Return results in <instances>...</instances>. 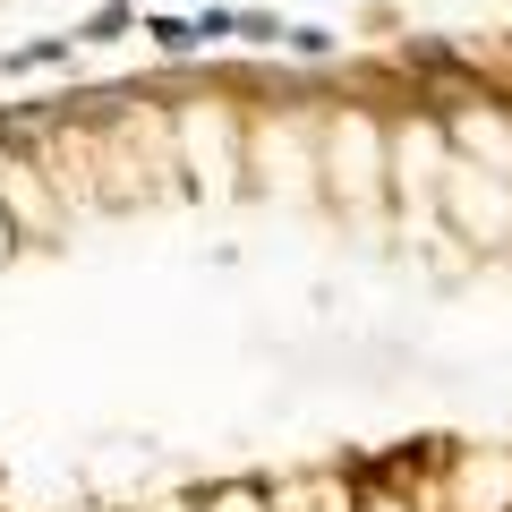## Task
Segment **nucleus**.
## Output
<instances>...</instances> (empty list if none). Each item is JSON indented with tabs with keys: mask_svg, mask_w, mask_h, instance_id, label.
Returning <instances> with one entry per match:
<instances>
[{
	"mask_svg": "<svg viewBox=\"0 0 512 512\" xmlns=\"http://www.w3.org/2000/svg\"><path fill=\"white\" fill-rule=\"evenodd\" d=\"M316 171H325V197L350 222L384 214V111L376 103H342L316 137Z\"/></svg>",
	"mask_w": 512,
	"mask_h": 512,
	"instance_id": "f257e3e1",
	"label": "nucleus"
},
{
	"mask_svg": "<svg viewBox=\"0 0 512 512\" xmlns=\"http://www.w3.org/2000/svg\"><path fill=\"white\" fill-rule=\"evenodd\" d=\"M444 163H453V146H444L436 111L410 103L402 120H384V205H402V222H419V231H444V222H436Z\"/></svg>",
	"mask_w": 512,
	"mask_h": 512,
	"instance_id": "f03ea898",
	"label": "nucleus"
},
{
	"mask_svg": "<svg viewBox=\"0 0 512 512\" xmlns=\"http://www.w3.org/2000/svg\"><path fill=\"white\" fill-rule=\"evenodd\" d=\"M436 222L461 231L470 248H512V188L453 154V163H444V188H436Z\"/></svg>",
	"mask_w": 512,
	"mask_h": 512,
	"instance_id": "7ed1b4c3",
	"label": "nucleus"
},
{
	"mask_svg": "<svg viewBox=\"0 0 512 512\" xmlns=\"http://www.w3.org/2000/svg\"><path fill=\"white\" fill-rule=\"evenodd\" d=\"M274 512H359V487L342 470H299L274 478Z\"/></svg>",
	"mask_w": 512,
	"mask_h": 512,
	"instance_id": "20e7f679",
	"label": "nucleus"
},
{
	"mask_svg": "<svg viewBox=\"0 0 512 512\" xmlns=\"http://www.w3.org/2000/svg\"><path fill=\"white\" fill-rule=\"evenodd\" d=\"M137 35L154 43V60H197V52H205L197 18H171V9H154V18H137Z\"/></svg>",
	"mask_w": 512,
	"mask_h": 512,
	"instance_id": "39448f33",
	"label": "nucleus"
},
{
	"mask_svg": "<svg viewBox=\"0 0 512 512\" xmlns=\"http://www.w3.org/2000/svg\"><path fill=\"white\" fill-rule=\"evenodd\" d=\"M77 60V35H35L18 52H0V77H35V69H69Z\"/></svg>",
	"mask_w": 512,
	"mask_h": 512,
	"instance_id": "423d86ee",
	"label": "nucleus"
},
{
	"mask_svg": "<svg viewBox=\"0 0 512 512\" xmlns=\"http://www.w3.org/2000/svg\"><path fill=\"white\" fill-rule=\"evenodd\" d=\"M282 52L308 60V69H325V60H342V35H333V26H316V18H299V26H282Z\"/></svg>",
	"mask_w": 512,
	"mask_h": 512,
	"instance_id": "0eeeda50",
	"label": "nucleus"
},
{
	"mask_svg": "<svg viewBox=\"0 0 512 512\" xmlns=\"http://www.w3.org/2000/svg\"><path fill=\"white\" fill-rule=\"evenodd\" d=\"M128 26H137V0H103V9L77 26V43H94V52H103V43H120V35H128Z\"/></svg>",
	"mask_w": 512,
	"mask_h": 512,
	"instance_id": "6e6552de",
	"label": "nucleus"
},
{
	"mask_svg": "<svg viewBox=\"0 0 512 512\" xmlns=\"http://www.w3.org/2000/svg\"><path fill=\"white\" fill-rule=\"evenodd\" d=\"M231 43H256V52H265V43H274V52H282V18H265V9H239Z\"/></svg>",
	"mask_w": 512,
	"mask_h": 512,
	"instance_id": "1a4fd4ad",
	"label": "nucleus"
},
{
	"mask_svg": "<svg viewBox=\"0 0 512 512\" xmlns=\"http://www.w3.org/2000/svg\"><path fill=\"white\" fill-rule=\"evenodd\" d=\"M359 512H410V495H393V487H359Z\"/></svg>",
	"mask_w": 512,
	"mask_h": 512,
	"instance_id": "9d476101",
	"label": "nucleus"
},
{
	"mask_svg": "<svg viewBox=\"0 0 512 512\" xmlns=\"http://www.w3.org/2000/svg\"><path fill=\"white\" fill-rule=\"evenodd\" d=\"M504 111H512V103H504Z\"/></svg>",
	"mask_w": 512,
	"mask_h": 512,
	"instance_id": "9b49d317",
	"label": "nucleus"
}]
</instances>
